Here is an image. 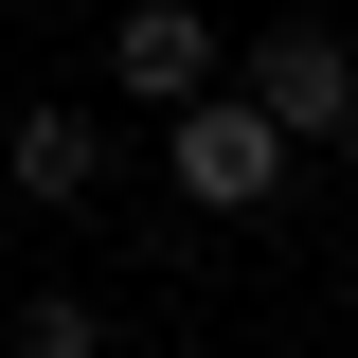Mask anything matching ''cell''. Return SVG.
Masks as SVG:
<instances>
[{"instance_id": "6da1fadb", "label": "cell", "mask_w": 358, "mask_h": 358, "mask_svg": "<svg viewBox=\"0 0 358 358\" xmlns=\"http://www.w3.org/2000/svg\"><path fill=\"white\" fill-rule=\"evenodd\" d=\"M162 179L197 197V215H268V197L305 179V143H287V126L251 108V90L215 72V90H179V108H162Z\"/></svg>"}, {"instance_id": "7a4b0ae2", "label": "cell", "mask_w": 358, "mask_h": 358, "mask_svg": "<svg viewBox=\"0 0 358 358\" xmlns=\"http://www.w3.org/2000/svg\"><path fill=\"white\" fill-rule=\"evenodd\" d=\"M233 90H251V108L305 143V162H322V143H358V36H341V18H268Z\"/></svg>"}, {"instance_id": "3957f363", "label": "cell", "mask_w": 358, "mask_h": 358, "mask_svg": "<svg viewBox=\"0 0 358 358\" xmlns=\"http://www.w3.org/2000/svg\"><path fill=\"white\" fill-rule=\"evenodd\" d=\"M233 54H215V0H126L108 18V90L126 108H179V90H215Z\"/></svg>"}, {"instance_id": "277c9868", "label": "cell", "mask_w": 358, "mask_h": 358, "mask_svg": "<svg viewBox=\"0 0 358 358\" xmlns=\"http://www.w3.org/2000/svg\"><path fill=\"white\" fill-rule=\"evenodd\" d=\"M0 179H18L36 215H90V197H108V108H18V126H0Z\"/></svg>"}, {"instance_id": "5b68a950", "label": "cell", "mask_w": 358, "mask_h": 358, "mask_svg": "<svg viewBox=\"0 0 358 358\" xmlns=\"http://www.w3.org/2000/svg\"><path fill=\"white\" fill-rule=\"evenodd\" d=\"M0 341H18V358H90V341H108V305H90V287H36Z\"/></svg>"}]
</instances>
